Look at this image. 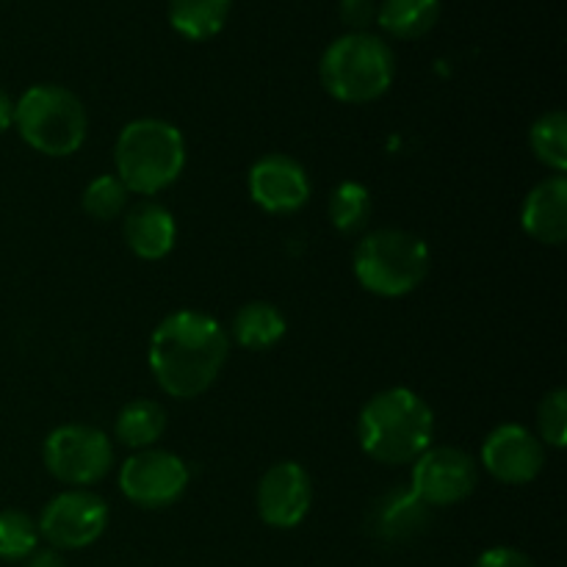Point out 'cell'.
Listing matches in <instances>:
<instances>
[{"label": "cell", "instance_id": "cell-21", "mask_svg": "<svg viewBox=\"0 0 567 567\" xmlns=\"http://www.w3.org/2000/svg\"><path fill=\"white\" fill-rule=\"evenodd\" d=\"M332 227L343 236L365 230L371 219V192L358 181H343L332 188L330 205H327Z\"/></svg>", "mask_w": 567, "mask_h": 567}, {"label": "cell", "instance_id": "cell-29", "mask_svg": "<svg viewBox=\"0 0 567 567\" xmlns=\"http://www.w3.org/2000/svg\"><path fill=\"white\" fill-rule=\"evenodd\" d=\"M14 125V103H11L9 94L0 89V133H6Z\"/></svg>", "mask_w": 567, "mask_h": 567}, {"label": "cell", "instance_id": "cell-24", "mask_svg": "<svg viewBox=\"0 0 567 567\" xmlns=\"http://www.w3.org/2000/svg\"><path fill=\"white\" fill-rule=\"evenodd\" d=\"M83 210L97 221L120 219L127 205V188L116 175H100L86 186L81 197Z\"/></svg>", "mask_w": 567, "mask_h": 567}, {"label": "cell", "instance_id": "cell-7", "mask_svg": "<svg viewBox=\"0 0 567 567\" xmlns=\"http://www.w3.org/2000/svg\"><path fill=\"white\" fill-rule=\"evenodd\" d=\"M44 465L59 482L72 487L97 485L114 465L109 435L89 424H64L44 437Z\"/></svg>", "mask_w": 567, "mask_h": 567}, {"label": "cell", "instance_id": "cell-15", "mask_svg": "<svg viewBox=\"0 0 567 567\" xmlns=\"http://www.w3.org/2000/svg\"><path fill=\"white\" fill-rule=\"evenodd\" d=\"M526 236L546 247H559L567 238V177L554 175L537 183L520 208Z\"/></svg>", "mask_w": 567, "mask_h": 567}, {"label": "cell", "instance_id": "cell-4", "mask_svg": "<svg viewBox=\"0 0 567 567\" xmlns=\"http://www.w3.org/2000/svg\"><path fill=\"white\" fill-rule=\"evenodd\" d=\"M396 59L377 33H343L324 50L319 64L321 86L338 103H374L391 89Z\"/></svg>", "mask_w": 567, "mask_h": 567}, {"label": "cell", "instance_id": "cell-3", "mask_svg": "<svg viewBox=\"0 0 567 567\" xmlns=\"http://www.w3.org/2000/svg\"><path fill=\"white\" fill-rule=\"evenodd\" d=\"M114 166L127 194L155 197L183 175L186 138L166 120H133L116 136Z\"/></svg>", "mask_w": 567, "mask_h": 567}, {"label": "cell", "instance_id": "cell-18", "mask_svg": "<svg viewBox=\"0 0 567 567\" xmlns=\"http://www.w3.org/2000/svg\"><path fill=\"white\" fill-rule=\"evenodd\" d=\"M233 338L241 349L249 352H266L275 343L282 341L288 324L286 316L275 308L271 302H247L244 308H238V313L233 316Z\"/></svg>", "mask_w": 567, "mask_h": 567}, {"label": "cell", "instance_id": "cell-9", "mask_svg": "<svg viewBox=\"0 0 567 567\" xmlns=\"http://www.w3.org/2000/svg\"><path fill=\"white\" fill-rule=\"evenodd\" d=\"M188 487V465L175 452L144 449L125 460L120 471V491L142 509H164L175 504Z\"/></svg>", "mask_w": 567, "mask_h": 567}, {"label": "cell", "instance_id": "cell-1", "mask_svg": "<svg viewBox=\"0 0 567 567\" xmlns=\"http://www.w3.org/2000/svg\"><path fill=\"white\" fill-rule=\"evenodd\" d=\"M230 354L225 327L199 310L169 313L150 338V371L172 399H197L221 374Z\"/></svg>", "mask_w": 567, "mask_h": 567}, {"label": "cell", "instance_id": "cell-16", "mask_svg": "<svg viewBox=\"0 0 567 567\" xmlns=\"http://www.w3.org/2000/svg\"><path fill=\"white\" fill-rule=\"evenodd\" d=\"M127 247L136 258L142 260H161L175 249L177 241V225L169 208L144 199V203L133 205L125 214V227H122Z\"/></svg>", "mask_w": 567, "mask_h": 567}, {"label": "cell", "instance_id": "cell-10", "mask_svg": "<svg viewBox=\"0 0 567 567\" xmlns=\"http://www.w3.org/2000/svg\"><path fill=\"white\" fill-rule=\"evenodd\" d=\"M476 485H480V465L457 446H430L413 463L410 487L426 507H452L465 502Z\"/></svg>", "mask_w": 567, "mask_h": 567}, {"label": "cell", "instance_id": "cell-12", "mask_svg": "<svg viewBox=\"0 0 567 567\" xmlns=\"http://www.w3.org/2000/svg\"><path fill=\"white\" fill-rule=\"evenodd\" d=\"M258 515L271 529H293L302 524L313 504L310 474L293 460L275 463L258 485Z\"/></svg>", "mask_w": 567, "mask_h": 567}, {"label": "cell", "instance_id": "cell-19", "mask_svg": "<svg viewBox=\"0 0 567 567\" xmlns=\"http://www.w3.org/2000/svg\"><path fill=\"white\" fill-rule=\"evenodd\" d=\"M233 0H169V22L183 39H214L230 20Z\"/></svg>", "mask_w": 567, "mask_h": 567}, {"label": "cell", "instance_id": "cell-25", "mask_svg": "<svg viewBox=\"0 0 567 567\" xmlns=\"http://www.w3.org/2000/svg\"><path fill=\"white\" fill-rule=\"evenodd\" d=\"M537 432H540L543 446L565 449L567 443V391L565 388H554L543 396L540 408H537Z\"/></svg>", "mask_w": 567, "mask_h": 567}, {"label": "cell", "instance_id": "cell-5", "mask_svg": "<svg viewBox=\"0 0 567 567\" xmlns=\"http://www.w3.org/2000/svg\"><path fill=\"white\" fill-rule=\"evenodd\" d=\"M352 269L360 286L374 297H408L430 275V247L415 233L382 227L360 238Z\"/></svg>", "mask_w": 567, "mask_h": 567}, {"label": "cell", "instance_id": "cell-13", "mask_svg": "<svg viewBox=\"0 0 567 567\" xmlns=\"http://www.w3.org/2000/svg\"><path fill=\"white\" fill-rule=\"evenodd\" d=\"M247 186L252 203L269 214H297L313 194L305 166L286 153H269L255 161Z\"/></svg>", "mask_w": 567, "mask_h": 567}, {"label": "cell", "instance_id": "cell-27", "mask_svg": "<svg viewBox=\"0 0 567 567\" xmlns=\"http://www.w3.org/2000/svg\"><path fill=\"white\" fill-rule=\"evenodd\" d=\"M474 567H537L532 563L529 554L518 551L513 546H496L487 548L480 559H476Z\"/></svg>", "mask_w": 567, "mask_h": 567}, {"label": "cell", "instance_id": "cell-11", "mask_svg": "<svg viewBox=\"0 0 567 567\" xmlns=\"http://www.w3.org/2000/svg\"><path fill=\"white\" fill-rule=\"evenodd\" d=\"M482 465L504 485H529L546 468V446L520 424H502L482 443Z\"/></svg>", "mask_w": 567, "mask_h": 567}, {"label": "cell", "instance_id": "cell-6", "mask_svg": "<svg viewBox=\"0 0 567 567\" xmlns=\"http://www.w3.org/2000/svg\"><path fill=\"white\" fill-rule=\"evenodd\" d=\"M14 125L22 142L50 158H66L86 142V105L59 83H37L14 103Z\"/></svg>", "mask_w": 567, "mask_h": 567}, {"label": "cell", "instance_id": "cell-2", "mask_svg": "<svg viewBox=\"0 0 567 567\" xmlns=\"http://www.w3.org/2000/svg\"><path fill=\"white\" fill-rule=\"evenodd\" d=\"M432 437H435V413L410 388H385L360 410V449L382 465L415 463L432 446Z\"/></svg>", "mask_w": 567, "mask_h": 567}, {"label": "cell", "instance_id": "cell-22", "mask_svg": "<svg viewBox=\"0 0 567 567\" xmlns=\"http://www.w3.org/2000/svg\"><path fill=\"white\" fill-rule=\"evenodd\" d=\"M529 144L535 158L543 166L554 172V175H563L567 169V114L565 111L554 109L546 111L535 120L529 131Z\"/></svg>", "mask_w": 567, "mask_h": 567}, {"label": "cell", "instance_id": "cell-14", "mask_svg": "<svg viewBox=\"0 0 567 567\" xmlns=\"http://www.w3.org/2000/svg\"><path fill=\"white\" fill-rule=\"evenodd\" d=\"M432 507H426L419 496L413 493V487H393V491L382 493L374 504L369 507L365 515V529L374 540L391 543H410L415 537H421L430 526Z\"/></svg>", "mask_w": 567, "mask_h": 567}, {"label": "cell", "instance_id": "cell-28", "mask_svg": "<svg viewBox=\"0 0 567 567\" xmlns=\"http://www.w3.org/2000/svg\"><path fill=\"white\" fill-rule=\"evenodd\" d=\"M25 567H66L64 554L55 548H37L31 557L25 559Z\"/></svg>", "mask_w": 567, "mask_h": 567}, {"label": "cell", "instance_id": "cell-17", "mask_svg": "<svg viewBox=\"0 0 567 567\" xmlns=\"http://www.w3.org/2000/svg\"><path fill=\"white\" fill-rule=\"evenodd\" d=\"M441 20V0H382L377 3V25L393 39H421Z\"/></svg>", "mask_w": 567, "mask_h": 567}, {"label": "cell", "instance_id": "cell-8", "mask_svg": "<svg viewBox=\"0 0 567 567\" xmlns=\"http://www.w3.org/2000/svg\"><path fill=\"white\" fill-rule=\"evenodd\" d=\"M109 526V504L92 491L72 487L44 504L37 520L42 540L55 551H81L94 546Z\"/></svg>", "mask_w": 567, "mask_h": 567}, {"label": "cell", "instance_id": "cell-23", "mask_svg": "<svg viewBox=\"0 0 567 567\" xmlns=\"http://www.w3.org/2000/svg\"><path fill=\"white\" fill-rule=\"evenodd\" d=\"M37 520L22 509H0V559L22 563L39 548Z\"/></svg>", "mask_w": 567, "mask_h": 567}, {"label": "cell", "instance_id": "cell-26", "mask_svg": "<svg viewBox=\"0 0 567 567\" xmlns=\"http://www.w3.org/2000/svg\"><path fill=\"white\" fill-rule=\"evenodd\" d=\"M338 14L352 33H363L377 22V0H341Z\"/></svg>", "mask_w": 567, "mask_h": 567}, {"label": "cell", "instance_id": "cell-20", "mask_svg": "<svg viewBox=\"0 0 567 567\" xmlns=\"http://www.w3.org/2000/svg\"><path fill=\"white\" fill-rule=\"evenodd\" d=\"M166 432V410L153 399L127 402L116 415V441L127 449H153Z\"/></svg>", "mask_w": 567, "mask_h": 567}]
</instances>
